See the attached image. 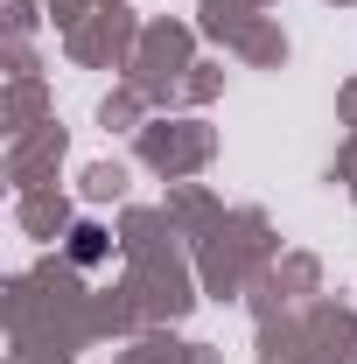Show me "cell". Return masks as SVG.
Returning <instances> with one entry per match:
<instances>
[{"mask_svg": "<svg viewBox=\"0 0 357 364\" xmlns=\"http://www.w3.org/2000/svg\"><path fill=\"white\" fill-rule=\"evenodd\" d=\"M70 259H78V267H98V259H105V231L78 225V231H70Z\"/></svg>", "mask_w": 357, "mask_h": 364, "instance_id": "obj_1", "label": "cell"}]
</instances>
